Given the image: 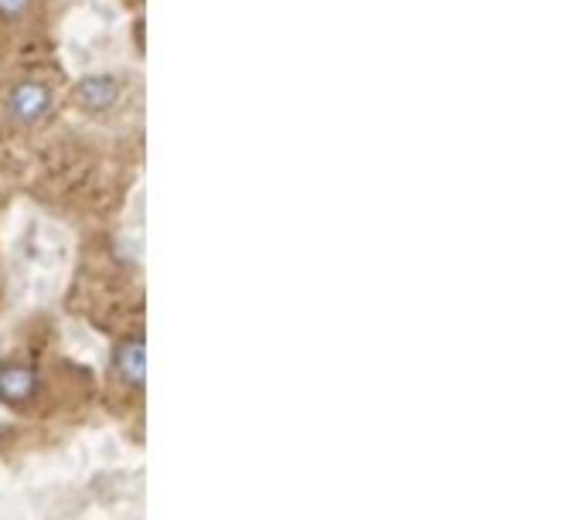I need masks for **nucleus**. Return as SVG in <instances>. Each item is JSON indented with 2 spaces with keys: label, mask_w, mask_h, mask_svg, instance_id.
<instances>
[{
  "label": "nucleus",
  "mask_w": 582,
  "mask_h": 520,
  "mask_svg": "<svg viewBox=\"0 0 582 520\" xmlns=\"http://www.w3.org/2000/svg\"><path fill=\"white\" fill-rule=\"evenodd\" d=\"M117 367H119V374H123L126 381L140 385V381L147 378V347L140 344V340L123 344V347H119V354H117Z\"/></svg>",
  "instance_id": "39448f33"
},
{
  "label": "nucleus",
  "mask_w": 582,
  "mask_h": 520,
  "mask_svg": "<svg viewBox=\"0 0 582 520\" xmlns=\"http://www.w3.org/2000/svg\"><path fill=\"white\" fill-rule=\"evenodd\" d=\"M119 92L117 76H85L76 85V102L89 113H106L119 102Z\"/></svg>",
  "instance_id": "7ed1b4c3"
},
{
  "label": "nucleus",
  "mask_w": 582,
  "mask_h": 520,
  "mask_svg": "<svg viewBox=\"0 0 582 520\" xmlns=\"http://www.w3.org/2000/svg\"><path fill=\"white\" fill-rule=\"evenodd\" d=\"M52 89L41 78H18L7 92V116L18 119L24 126H35L52 113Z\"/></svg>",
  "instance_id": "f03ea898"
},
{
  "label": "nucleus",
  "mask_w": 582,
  "mask_h": 520,
  "mask_svg": "<svg viewBox=\"0 0 582 520\" xmlns=\"http://www.w3.org/2000/svg\"><path fill=\"white\" fill-rule=\"evenodd\" d=\"M44 0H0V48H24L38 38Z\"/></svg>",
  "instance_id": "f257e3e1"
},
{
  "label": "nucleus",
  "mask_w": 582,
  "mask_h": 520,
  "mask_svg": "<svg viewBox=\"0 0 582 520\" xmlns=\"http://www.w3.org/2000/svg\"><path fill=\"white\" fill-rule=\"evenodd\" d=\"M35 395V371L31 367H4L0 371V398L4 402H28Z\"/></svg>",
  "instance_id": "20e7f679"
}]
</instances>
